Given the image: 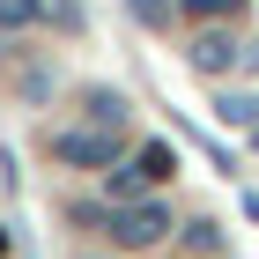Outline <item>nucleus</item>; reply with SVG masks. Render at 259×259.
<instances>
[{
    "mask_svg": "<svg viewBox=\"0 0 259 259\" xmlns=\"http://www.w3.org/2000/svg\"><path fill=\"white\" fill-rule=\"evenodd\" d=\"M185 52H193V67H200V74H230V67H237V45H230V30H200Z\"/></svg>",
    "mask_w": 259,
    "mask_h": 259,
    "instance_id": "7ed1b4c3",
    "label": "nucleus"
},
{
    "mask_svg": "<svg viewBox=\"0 0 259 259\" xmlns=\"http://www.w3.org/2000/svg\"><path fill=\"white\" fill-rule=\"evenodd\" d=\"M45 22H60V30H81V8H74V0H45Z\"/></svg>",
    "mask_w": 259,
    "mask_h": 259,
    "instance_id": "1a4fd4ad",
    "label": "nucleus"
},
{
    "mask_svg": "<svg viewBox=\"0 0 259 259\" xmlns=\"http://www.w3.org/2000/svg\"><path fill=\"white\" fill-rule=\"evenodd\" d=\"M45 15V0H0V30H30Z\"/></svg>",
    "mask_w": 259,
    "mask_h": 259,
    "instance_id": "0eeeda50",
    "label": "nucleus"
},
{
    "mask_svg": "<svg viewBox=\"0 0 259 259\" xmlns=\"http://www.w3.org/2000/svg\"><path fill=\"white\" fill-rule=\"evenodd\" d=\"M89 119H97V126H119L126 119V97H119V89H89Z\"/></svg>",
    "mask_w": 259,
    "mask_h": 259,
    "instance_id": "423d86ee",
    "label": "nucleus"
},
{
    "mask_svg": "<svg viewBox=\"0 0 259 259\" xmlns=\"http://www.w3.org/2000/svg\"><path fill=\"white\" fill-rule=\"evenodd\" d=\"M104 237H119L126 252H148V244L170 237V207H163V200H126L119 215H111V230H104Z\"/></svg>",
    "mask_w": 259,
    "mask_h": 259,
    "instance_id": "f03ea898",
    "label": "nucleus"
},
{
    "mask_svg": "<svg viewBox=\"0 0 259 259\" xmlns=\"http://www.w3.org/2000/svg\"><path fill=\"white\" fill-rule=\"evenodd\" d=\"M141 178L156 185V178H170V170H178V156H170V148H163V141H148V148H141V163H134Z\"/></svg>",
    "mask_w": 259,
    "mask_h": 259,
    "instance_id": "39448f33",
    "label": "nucleus"
},
{
    "mask_svg": "<svg viewBox=\"0 0 259 259\" xmlns=\"http://www.w3.org/2000/svg\"><path fill=\"white\" fill-rule=\"evenodd\" d=\"M0 252H8V237H0Z\"/></svg>",
    "mask_w": 259,
    "mask_h": 259,
    "instance_id": "9b49d317",
    "label": "nucleus"
},
{
    "mask_svg": "<svg viewBox=\"0 0 259 259\" xmlns=\"http://www.w3.org/2000/svg\"><path fill=\"white\" fill-rule=\"evenodd\" d=\"M222 15H244V0H185V22H222Z\"/></svg>",
    "mask_w": 259,
    "mask_h": 259,
    "instance_id": "6e6552de",
    "label": "nucleus"
},
{
    "mask_svg": "<svg viewBox=\"0 0 259 259\" xmlns=\"http://www.w3.org/2000/svg\"><path fill=\"white\" fill-rule=\"evenodd\" d=\"M119 156H126L119 126H67V134H60V163H67V170H111Z\"/></svg>",
    "mask_w": 259,
    "mask_h": 259,
    "instance_id": "f257e3e1",
    "label": "nucleus"
},
{
    "mask_svg": "<svg viewBox=\"0 0 259 259\" xmlns=\"http://www.w3.org/2000/svg\"><path fill=\"white\" fill-rule=\"evenodd\" d=\"M104 193H111V200L126 207V200H148V178H141V170H119V163H111V178H104Z\"/></svg>",
    "mask_w": 259,
    "mask_h": 259,
    "instance_id": "20e7f679",
    "label": "nucleus"
},
{
    "mask_svg": "<svg viewBox=\"0 0 259 259\" xmlns=\"http://www.w3.org/2000/svg\"><path fill=\"white\" fill-rule=\"evenodd\" d=\"M134 15H141V22H163L170 8H163V0H134Z\"/></svg>",
    "mask_w": 259,
    "mask_h": 259,
    "instance_id": "9d476101",
    "label": "nucleus"
}]
</instances>
